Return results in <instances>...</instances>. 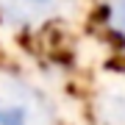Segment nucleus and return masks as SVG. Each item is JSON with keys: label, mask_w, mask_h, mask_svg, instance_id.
<instances>
[{"label": "nucleus", "mask_w": 125, "mask_h": 125, "mask_svg": "<svg viewBox=\"0 0 125 125\" xmlns=\"http://www.w3.org/2000/svg\"><path fill=\"white\" fill-rule=\"evenodd\" d=\"M53 3L56 0H14V6L22 14H45Z\"/></svg>", "instance_id": "obj_1"}, {"label": "nucleus", "mask_w": 125, "mask_h": 125, "mask_svg": "<svg viewBox=\"0 0 125 125\" xmlns=\"http://www.w3.org/2000/svg\"><path fill=\"white\" fill-rule=\"evenodd\" d=\"M117 20H120V28L125 31V0H120V9H117Z\"/></svg>", "instance_id": "obj_2"}]
</instances>
